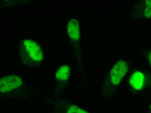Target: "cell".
I'll return each mask as SVG.
<instances>
[{"label": "cell", "instance_id": "4", "mask_svg": "<svg viewBox=\"0 0 151 113\" xmlns=\"http://www.w3.org/2000/svg\"><path fill=\"white\" fill-rule=\"evenodd\" d=\"M145 82V76L140 71H136L131 76L129 83L135 90H141L143 88Z\"/></svg>", "mask_w": 151, "mask_h": 113}, {"label": "cell", "instance_id": "6", "mask_svg": "<svg viewBox=\"0 0 151 113\" xmlns=\"http://www.w3.org/2000/svg\"><path fill=\"white\" fill-rule=\"evenodd\" d=\"M70 68L68 65H63L57 70L56 77L57 79L60 81L68 80L70 75Z\"/></svg>", "mask_w": 151, "mask_h": 113}, {"label": "cell", "instance_id": "8", "mask_svg": "<svg viewBox=\"0 0 151 113\" xmlns=\"http://www.w3.org/2000/svg\"><path fill=\"white\" fill-rule=\"evenodd\" d=\"M67 113H89L75 105H72L68 108Z\"/></svg>", "mask_w": 151, "mask_h": 113}, {"label": "cell", "instance_id": "7", "mask_svg": "<svg viewBox=\"0 0 151 113\" xmlns=\"http://www.w3.org/2000/svg\"><path fill=\"white\" fill-rule=\"evenodd\" d=\"M141 3L142 15L145 18H151V0L142 1Z\"/></svg>", "mask_w": 151, "mask_h": 113}, {"label": "cell", "instance_id": "3", "mask_svg": "<svg viewBox=\"0 0 151 113\" xmlns=\"http://www.w3.org/2000/svg\"><path fill=\"white\" fill-rule=\"evenodd\" d=\"M22 79L15 75H7L3 77L0 81L1 92L7 93L17 89L22 84Z\"/></svg>", "mask_w": 151, "mask_h": 113}, {"label": "cell", "instance_id": "5", "mask_svg": "<svg viewBox=\"0 0 151 113\" xmlns=\"http://www.w3.org/2000/svg\"><path fill=\"white\" fill-rule=\"evenodd\" d=\"M68 35L73 40H78L80 38V31L79 24L75 19L70 20L68 25Z\"/></svg>", "mask_w": 151, "mask_h": 113}, {"label": "cell", "instance_id": "9", "mask_svg": "<svg viewBox=\"0 0 151 113\" xmlns=\"http://www.w3.org/2000/svg\"><path fill=\"white\" fill-rule=\"evenodd\" d=\"M149 60L150 65L151 66V51L150 52V54L149 55Z\"/></svg>", "mask_w": 151, "mask_h": 113}, {"label": "cell", "instance_id": "2", "mask_svg": "<svg viewBox=\"0 0 151 113\" xmlns=\"http://www.w3.org/2000/svg\"><path fill=\"white\" fill-rule=\"evenodd\" d=\"M128 69V65L125 60H120L118 61L113 66L110 73L112 83L115 85L119 84L122 78L126 76Z\"/></svg>", "mask_w": 151, "mask_h": 113}, {"label": "cell", "instance_id": "1", "mask_svg": "<svg viewBox=\"0 0 151 113\" xmlns=\"http://www.w3.org/2000/svg\"><path fill=\"white\" fill-rule=\"evenodd\" d=\"M23 50L32 60L40 62L43 58V52L39 45L34 40L25 39L22 42Z\"/></svg>", "mask_w": 151, "mask_h": 113}, {"label": "cell", "instance_id": "10", "mask_svg": "<svg viewBox=\"0 0 151 113\" xmlns=\"http://www.w3.org/2000/svg\"><path fill=\"white\" fill-rule=\"evenodd\" d=\"M150 109L151 112V104L150 105Z\"/></svg>", "mask_w": 151, "mask_h": 113}]
</instances>
